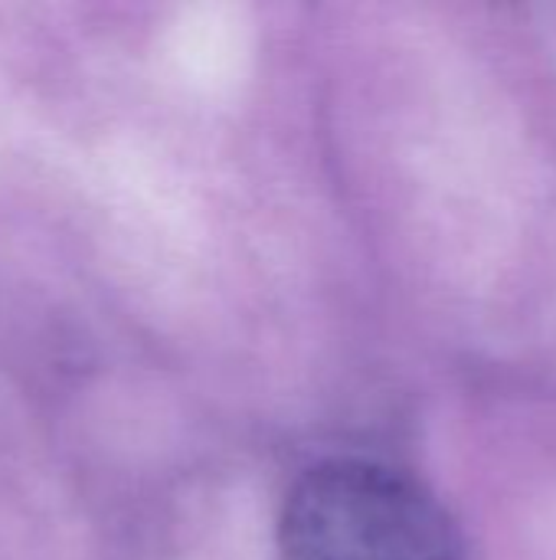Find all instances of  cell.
I'll list each match as a JSON object with an SVG mask.
<instances>
[{
  "instance_id": "obj_1",
  "label": "cell",
  "mask_w": 556,
  "mask_h": 560,
  "mask_svg": "<svg viewBox=\"0 0 556 560\" xmlns=\"http://www.w3.org/2000/svg\"><path fill=\"white\" fill-rule=\"evenodd\" d=\"M285 560H462L446 505L410 472L374 459H328L288 489Z\"/></svg>"
}]
</instances>
